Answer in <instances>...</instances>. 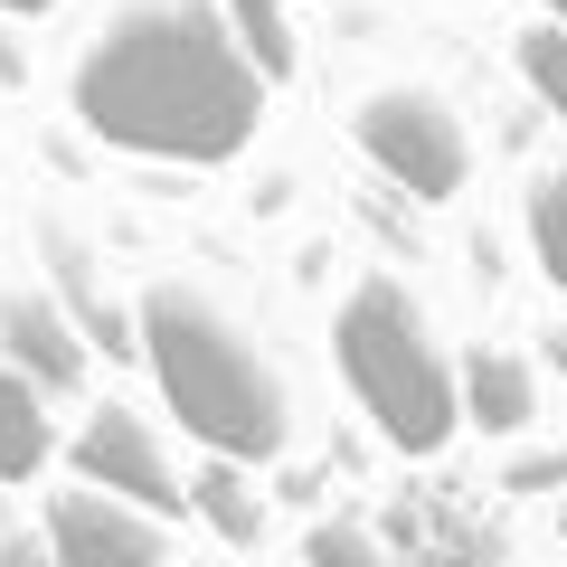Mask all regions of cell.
<instances>
[{"mask_svg": "<svg viewBox=\"0 0 567 567\" xmlns=\"http://www.w3.org/2000/svg\"><path fill=\"white\" fill-rule=\"evenodd\" d=\"M133 350L152 360L171 416L199 435L218 464H265L293 435V398H284L275 360L246 341L227 303H208L199 284H152L133 312Z\"/></svg>", "mask_w": 567, "mask_h": 567, "instance_id": "cell-2", "label": "cell"}, {"mask_svg": "<svg viewBox=\"0 0 567 567\" xmlns=\"http://www.w3.org/2000/svg\"><path fill=\"white\" fill-rule=\"evenodd\" d=\"M520 76L539 85V104L567 123V29H520Z\"/></svg>", "mask_w": 567, "mask_h": 567, "instance_id": "cell-14", "label": "cell"}, {"mask_svg": "<svg viewBox=\"0 0 567 567\" xmlns=\"http://www.w3.org/2000/svg\"><path fill=\"white\" fill-rule=\"evenodd\" d=\"M548 10H558V29H567V0H548Z\"/></svg>", "mask_w": 567, "mask_h": 567, "instance_id": "cell-19", "label": "cell"}, {"mask_svg": "<svg viewBox=\"0 0 567 567\" xmlns=\"http://www.w3.org/2000/svg\"><path fill=\"white\" fill-rule=\"evenodd\" d=\"M350 133H360V152L406 189V199H454L464 171H473L464 114H454L435 85H379V95H360Z\"/></svg>", "mask_w": 567, "mask_h": 567, "instance_id": "cell-4", "label": "cell"}, {"mask_svg": "<svg viewBox=\"0 0 567 567\" xmlns=\"http://www.w3.org/2000/svg\"><path fill=\"white\" fill-rule=\"evenodd\" d=\"M48 558L58 567H171V539L152 511L114 492H48Z\"/></svg>", "mask_w": 567, "mask_h": 567, "instance_id": "cell-6", "label": "cell"}, {"mask_svg": "<svg viewBox=\"0 0 567 567\" xmlns=\"http://www.w3.org/2000/svg\"><path fill=\"white\" fill-rule=\"evenodd\" d=\"M0 360L29 369L39 388H76L85 379V331L48 293H0Z\"/></svg>", "mask_w": 567, "mask_h": 567, "instance_id": "cell-7", "label": "cell"}, {"mask_svg": "<svg viewBox=\"0 0 567 567\" xmlns=\"http://www.w3.org/2000/svg\"><path fill=\"white\" fill-rule=\"evenodd\" d=\"M464 416L483 425V435L529 425V369L511 360V350H473V360H464Z\"/></svg>", "mask_w": 567, "mask_h": 567, "instance_id": "cell-9", "label": "cell"}, {"mask_svg": "<svg viewBox=\"0 0 567 567\" xmlns=\"http://www.w3.org/2000/svg\"><path fill=\"white\" fill-rule=\"evenodd\" d=\"M66 464H76V483H85V492H114V502L152 511V520L189 502L181 464H171V445H162V425L142 416V406H114V398H104L95 416L76 425V445H66Z\"/></svg>", "mask_w": 567, "mask_h": 567, "instance_id": "cell-5", "label": "cell"}, {"mask_svg": "<svg viewBox=\"0 0 567 567\" xmlns=\"http://www.w3.org/2000/svg\"><path fill=\"white\" fill-rule=\"evenodd\" d=\"M529 246H539V265L567 284V171H548V181L529 189Z\"/></svg>", "mask_w": 567, "mask_h": 567, "instance_id": "cell-13", "label": "cell"}, {"mask_svg": "<svg viewBox=\"0 0 567 567\" xmlns=\"http://www.w3.org/2000/svg\"><path fill=\"white\" fill-rule=\"evenodd\" d=\"M48 454H58V425H48V388L29 379V369L0 360V483H29V473H48Z\"/></svg>", "mask_w": 567, "mask_h": 567, "instance_id": "cell-8", "label": "cell"}, {"mask_svg": "<svg viewBox=\"0 0 567 567\" xmlns=\"http://www.w3.org/2000/svg\"><path fill=\"white\" fill-rule=\"evenodd\" d=\"M189 502H199V520L218 529L227 548H256L265 539V502H256V483H246L237 464H208L199 483H189Z\"/></svg>", "mask_w": 567, "mask_h": 567, "instance_id": "cell-10", "label": "cell"}, {"mask_svg": "<svg viewBox=\"0 0 567 567\" xmlns=\"http://www.w3.org/2000/svg\"><path fill=\"white\" fill-rule=\"evenodd\" d=\"M58 275H66V293H76V322L95 331L104 350H133V341H123V312H114V293H104L95 275H85V256H76V237H58Z\"/></svg>", "mask_w": 567, "mask_h": 567, "instance_id": "cell-12", "label": "cell"}, {"mask_svg": "<svg viewBox=\"0 0 567 567\" xmlns=\"http://www.w3.org/2000/svg\"><path fill=\"white\" fill-rule=\"evenodd\" d=\"M0 10H20V20H29V10H48V0H0Z\"/></svg>", "mask_w": 567, "mask_h": 567, "instance_id": "cell-17", "label": "cell"}, {"mask_svg": "<svg viewBox=\"0 0 567 567\" xmlns=\"http://www.w3.org/2000/svg\"><path fill=\"white\" fill-rule=\"evenodd\" d=\"M265 76L227 29V0H133L76 58V123L152 162H237L256 142Z\"/></svg>", "mask_w": 567, "mask_h": 567, "instance_id": "cell-1", "label": "cell"}, {"mask_svg": "<svg viewBox=\"0 0 567 567\" xmlns=\"http://www.w3.org/2000/svg\"><path fill=\"white\" fill-rule=\"evenodd\" d=\"M303 558H312V567H379V539H369V529H350V520H331V529H312Z\"/></svg>", "mask_w": 567, "mask_h": 567, "instance_id": "cell-15", "label": "cell"}, {"mask_svg": "<svg viewBox=\"0 0 567 567\" xmlns=\"http://www.w3.org/2000/svg\"><path fill=\"white\" fill-rule=\"evenodd\" d=\"M227 29H237V48L256 58V76H265V85L293 76V29H284L275 0H227Z\"/></svg>", "mask_w": 567, "mask_h": 567, "instance_id": "cell-11", "label": "cell"}, {"mask_svg": "<svg viewBox=\"0 0 567 567\" xmlns=\"http://www.w3.org/2000/svg\"><path fill=\"white\" fill-rule=\"evenodd\" d=\"M548 341H558V369H567V331H548Z\"/></svg>", "mask_w": 567, "mask_h": 567, "instance_id": "cell-18", "label": "cell"}, {"mask_svg": "<svg viewBox=\"0 0 567 567\" xmlns=\"http://www.w3.org/2000/svg\"><path fill=\"white\" fill-rule=\"evenodd\" d=\"M331 350H341V379L350 398L369 406V425H379L398 454H445V435L464 425V379L445 369V350H435V331H425L416 293L388 275L350 284L341 322H331Z\"/></svg>", "mask_w": 567, "mask_h": 567, "instance_id": "cell-3", "label": "cell"}, {"mask_svg": "<svg viewBox=\"0 0 567 567\" xmlns=\"http://www.w3.org/2000/svg\"><path fill=\"white\" fill-rule=\"evenodd\" d=\"M0 567H58L48 558V529H29L20 511H10V483H0Z\"/></svg>", "mask_w": 567, "mask_h": 567, "instance_id": "cell-16", "label": "cell"}]
</instances>
